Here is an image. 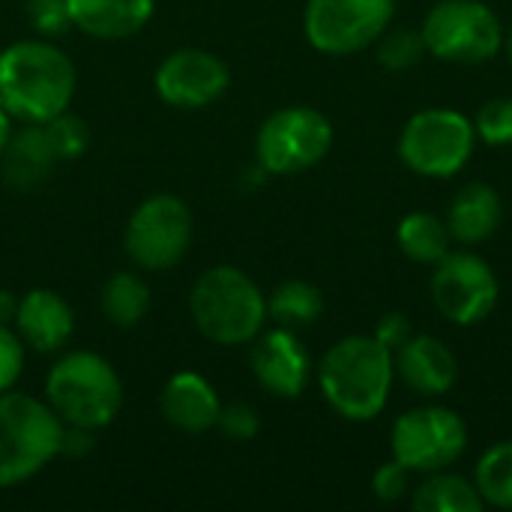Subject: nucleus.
Here are the masks:
<instances>
[{
    "instance_id": "f257e3e1",
    "label": "nucleus",
    "mask_w": 512,
    "mask_h": 512,
    "mask_svg": "<svg viewBox=\"0 0 512 512\" xmlns=\"http://www.w3.org/2000/svg\"><path fill=\"white\" fill-rule=\"evenodd\" d=\"M75 66L48 39H21L0 51V105L9 117L45 123L69 108Z\"/></svg>"
},
{
    "instance_id": "f03ea898",
    "label": "nucleus",
    "mask_w": 512,
    "mask_h": 512,
    "mask_svg": "<svg viewBox=\"0 0 512 512\" xmlns=\"http://www.w3.org/2000/svg\"><path fill=\"white\" fill-rule=\"evenodd\" d=\"M393 351L381 345L375 336H348L339 339L318 366L321 393L330 408L351 420L366 423L375 420L393 387Z\"/></svg>"
},
{
    "instance_id": "7ed1b4c3",
    "label": "nucleus",
    "mask_w": 512,
    "mask_h": 512,
    "mask_svg": "<svg viewBox=\"0 0 512 512\" xmlns=\"http://www.w3.org/2000/svg\"><path fill=\"white\" fill-rule=\"evenodd\" d=\"M45 396L66 426L96 432L120 414L123 384L105 357L93 351H72L48 372Z\"/></svg>"
},
{
    "instance_id": "20e7f679",
    "label": "nucleus",
    "mask_w": 512,
    "mask_h": 512,
    "mask_svg": "<svg viewBox=\"0 0 512 512\" xmlns=\"http://www.w3.org/2000/svg\"><path fill=\"white\" fill-rule=\"evenodd\" d=\"M189 309L195 327L216 345H246L258 339L267 300L258 285L237 267H210L198 276Z\"/></svg>"
},
{
    "instance_id": "39448f33",
    "label": "nucleus",
    "mask_w": 512,
    "mask_h": 512,
    "mask_svg": "<svg viewBox=\"0 0 512 512\" xmlns=\"http://www.w3.org/2000/svg\"><path fill=\"white\" fill-rule=\"evenodd\" d=\"M66 423L48 402L0 393V489L36 477L63 450Z\"/></svg>"
},
{
    "instance_id": "423d86ee",
    "label": "nucleus",
    "mask_w": 512,
    "mask_h": 512,
    "mask_svg": "<svg viewBox=\"0 0 512 512\" xmlns=\"http://www.w3.org/2000/svg\"><path fill=\"white\" fill-rule=\"evenodd\" d=\"M477 129L453 108H426L414 114L399 135L402 162L420 177H453L474 153Z\"/></svg>"
},
{
    "instance_id": "0eeeda50",
    "label": "nucleus",
    "mask_w": 512,
    "mask_h": 512,
    "mask_svg": "<svg viewBox=\"0 0 512 512\" xmlns=\"http://www.w3.org/2000/svg\"><path fill=\"white\" fill-rule=\"evenodd\" d=\"M426 51L447 63H486L504 45V27L483 0H441L423 21Z\"/></svg>"
},
{
    "instance_id": "6e6552de",
    "label": "nucleus",
    "mask_w": 512,
    "mask_h": 512,
    "mask_svg": "<svg viewBox=\"0 0 512 512\" xmlns=\"http://www.w3.org/2000/svg\"><path fill=\"white\" fill-rule=\"evenodd\" d=\"M330 144V120L309 105H291L261 123L255 153L267 174H297L318 165L330 153Z\"/></svg>"
},
{
    "instance_id": "1a4fd4ad",
    "label": "nucleus",
    "mask_w": 512,
    "mask_h": 512,
    "mask_svg": "<svg viewBox=\"0 0 512 512\" xmlns=\"http://www.w3.org/2000/svg\"><path fill=\"white\" fill-rule=\"evenodd\" d=\"M468 447V426L453 408L426 405L402 414L393 426V459L414 474L447 471Z\"/></svg>"
},
{
    "instance_id": "9d476101",
    "label": "nucleus",
    "mask_w": 512,
    "mask_h": 512,
    "mask_svg": "<svg viewBox=\"0 0 512 512\" xmlns=\"http://www.w3.org/2000/svg\"><path fill=\"white\" fill-rule=\"evenodd\" d=\"M396 0H309L303 27L309 42L333 57L369 48L393 21Z\"/></svg>"
},
{
    "instance_id": "9b49d317",
    "label": "nucleus",
    "mask_w": 512,
    "mask_h": 512,
    "mask_svg": "<svg viewBox=\"0 0 512 512\" xmlns=\"http://www.w3.org/2000/svg\"><path fill=\"white\" fill-rule=\"evenodd\" d=\"M192 243V213L177 195H153L126 225V255L141 270L174 267Z\"/></svg>"
},
{
    "instance_id": "f8f14e48",
    "label": "nucleus",
    "mask_w": 512,
    "mask_h": 512,
    "mask_svg": "<svg viewBox=\"0 0 512 512\" xmlns=\"http://www.w3.org/2000/svg\"><path fill=\"white\" fill-rule=\"evenodd\" d=\"M432 300L438 312L459 324H480L498 303V279L474 252H447L432 273Z\"/></svg>"
},
{
    "instance_id": "ddd939ff",
    "label": "nucleus",
    "mask_w": 512,
    "mask_h": 512,
    "mask_svg": "<svg viewBox=\"0 0 512 512\" xmlns=\"http://www.w3.org/2000/svg\"><path fill=\"white\" fill-rule=\"evenodd\" d=\"M231 84L228 66L201 48H180L156 69V93L174 108H204Z\"/></svg>"
},
{
    "instance_id": "4468645a",
    "label": "nucleus",
    "mask_w": 512,
    "mask_h": 512,
    "mask_svg": "<svg viewBox=\"0 0 512 512\" xmlns=\"http://www.w3.org/2000/svg\"><path fill=\"white\" fill-rule=\"evenodd\" d=\"M309 369V354L288 327L264 333L252 348V372L258 384L279 399L300 396L309 381Z\"/></svg>"
},
{
    "instance_id": "2eb2a0df",
    "label": "nucleus",
    "mask_w": 512,
    "mask_h": 512,
    "mask_svg": "<svg viewBox=\"0 0 512 512\" xmlns=\"http://www.w3.org/2000/svg\"><path fill=\"white\" fill-rule=\"evenodd\" d=\"M393 363L402 381L420 396H444L459 378V363L453 351L435 336H411L393 354Z\"/></svg>"
},
{
    "instance_id": "dca6fc26",
    "label": "nucleus",
    "mask_w": 512,
    "mask_h": 512,
    "mask_svg": "<svg viewBox=\"0 0 512 512\" xmlns=\"http://www.w3.org/2000/svg\"><path fill=\"white\" fill-rule=\"evenodd\" d=\"M15 327H18V336L36 351H57L72 336L75 315H72V306L57 291L36 288L18 300Z\"/></svg>"
},
{
    "instance_id": "f3484780",
    "label": "nucleus",
    "mask_w": 512,
    "mask_h": 512,
    "mask_svg": "<svg viewBox=\"0 0 512 512\" xmlns=\"http://www.w3.org/2000/svg\"><path fill=\"white\" fill-rule=\"evenodd\" d=\"M219 396L198 372H177L162 390V414L180 432H207L219 420Z\"/></svg>"
},
{
    "instance_id": "a211bd4d",
    "label": "nucleus",
    "mask_w": 512,
    "mask_h": 512,
    "mask_svg": "<svg viewBox=\"0 0 512 512\" xmlns=\"http://www.w3.org/2000/svg\"><path fill=\"white\" fill-rule=\"evenodd\" d=\"M3 180L15 189H36L51 180L54 165L60 162L51 150L42 123H27L18 132H9L3 150Z\"/></svg>"
},
{
    "instance_id": "6ab92c4d",
    "label": "nucleus",
    "mask_w": 512,
    "mask_h": 512,
    "mask_svg": "<svg viewBox=\"0 0 512 512\" xmlns=\"http://www.w3.org/2000/svg\"><path fill=\"white\" fill-rule=\"evenodd\" d=\"M66 6L72 24L96 39H126L153 15V0H66Z\"/></svg>"
},
{
    "instance_id": "aec40b11",
    "label": "nucleus",
    "mask_w": 512,
    "mask_h": 512,
    "mask_svg": "<svg viewBox=\"0 0 512 512\" xmlns=\"http://www.w3.org/2000/svg\"><path fill=\"white\" fill-rule=\"evenodd\" d=\"M504 219L501 195L489 183H468L456 192L450 213H447V228L450 237L462 246H474L489 240Z\"/></svg>"
},
{
    "instance_id": "412c9836",
    "label": "nucleus",
    "mask_w": 512,
    "mask_h": 512,
    "mask_svg": "<svg viewBox=\"0 0 512 512\" xmlns=\"http://www.w3.org/2000/svg\"><path fill=\"white\" fill-rule=\"evenodd\" d=\"M411 507L420 512H480L486 501L465 477L435 471L429 474V480L411 489Z\"/></svg>"
},
{
    "instance_id": "4be33fe9",
    "label": "nucleus",
    "mask_w": 512,
    "mask_h": 512,
    "mask_svg": "<svg viewBox=\"0 0 512 512\" xmlns=\"http://www.w3.org/2000/svg\"><path fill=\"white\" fill-rule=\"evenodd\" d=\"M402 252L417 264H438L450 252V228L435 213H408L396 231Z\"/></svg>"
},
{
    "instance_id": "5701e85b",
    "label": "nucleus",
    "mask_w": 512,
    "mask_h": 512,
    "mask_svg": "<svg viewBox=\"0 0 512 512\" xmlns=\"http://www.w3.org/2000/svg\"><path fill=\"white\" fill-rule=\"evenodd\" d=\"M324 312V297L315 285L309 282H300V279H291V282H282L270 300H267V315H273V321L279 327H309L321 318Z\"/></svg>"
},
{
    "instance_id": "b1692460",
    "label": "nucleus",
    "mask_w": 512,
    "mask_h": 512,
    "mask_svg": "<svg viewBox=\"0 0 512 512\" xmlns=\"http://www.w3.org/2000/svg\"><path fill=\"white\" fill-rule=\"evenodd\" d=\"M150 309V288L135 273H117L102 288V312L114 327H135Z\"/></svg>"
},
{
    "instance_id": "393cba45",
    "label": "nucleus",
    "mask_w": 512,
    "mask_h": 512,
    "mask_svg": "<svg viewBox=\"0 0 512 512\" xmlns=\"http://www.w3.org/2000/svg\"><path fill=\"white\" fill-rule=\"evenodd\" d=\"M474 486L480 498L498 510H512V441H501L477 462Z\"/></svg>"
},
{
    "instance_id": "a878e982",
    "label": "nucleus",
    "mask_w": 512,
    "mask_h": 512,
    "mask_svg": "<svg viewBox=\"0 0 512 512\" xmlns=\"http://www.w3.org/2000/svg\"><path fill=\"white\" fill-rule=\"evenodd\" d=\"M426 54V42H423V33L420 30H411V27H396V30H384L381 33V42H378V60L387 66V69H411L423 60Z\"/></svg>"
},
{
    "instance_id": "bb28decb",
    "label": "nucleus",
    "mask_w": 512,
    "mask_h": 512,
    "mask_svg": "<svg viewBox=\"0 0 512 512\" xmlns=\"http://www.w3.org/2000/svg\"><path fill=\"white\" fill-rule=\"evenodd\" d=\"M42 126H45V135H48L51 150H54L57 159H78L90 147V129H87V123L78 114H69V108L60 111L57 117L45 120Z\"/></svg>"
},
{
    "instance_id": "cd10ccee",
    "label": "nucleus",
    "mask_w": 512,
    "mask_h": 512,
    "mask_svg": "<svg viewBox=\"0 0 512 512\" xmlns=\"http://www.w3.org/2000/svg\"><path fill=\"white\" fill-rule=\"evenodd\" d=\"M474 129L486 144H512V96L489 99L477 111Z\"/></svg>"
},
{
    "instance_id": "c85d7f7f",
    "label": "nucleus",
    "mask_w": 512,
    "mask_h": 512,
    "mask_svg": "<svg viewBox=\"0 0 512 512\" xmlns=\"http://www.w3.org/2000/svg\"><path fill=\"white\" fill-rule=\"evenodd\" d=\"M216 426L231 438V441H252L261 429V417L252 405L246 402H231L228 408L219 411Z\"/></svg>"
},
{
    "instance_id": "c756f323",
    "label": "nucleus",
    "mask_w": 512,
    "mask_h": 512,
    "mask_svg": "<svg viewBox=\"0 0 512 512\" xmlns=\"http://www.w3.org/2000/svg\"><path fill=\"white\" fill-rule=\"evenodd\" d=\"M411 468L408 465H402L399 459H393V462H387V465H381L378 471H375V477H372V492L381 498V501H387V504H393V501H402L405 495H411Z\"/></svg>"
},
{
    "instance_id": "7c9ffc66",
    "label": "nucleus",
    "mask_w": 512,
    "mask_h": 512,
    "mask_svg": "<svg viewBox=\"0 0 512 512\" xmlns=\"http://www.w3.org/2000/svg\"><path fill=\"white\" fill-rule=\"evenodd\" d=\"M27 15L30 24L45 36H57L72 24L66 0H27Z\"/></svg>"
},
{
    "instance_id": "2f4dec72",
    "label": "nucleus",
    "mask_w": 512,
    "mask_h": 512,
    "mask_svg": "<svg viewBox=\"0 0 512 512\" xmlns=\"http://www.w3.org/2000/svg\"><path fill=\"white\" fill-rule=\"evenodd\" d=\"M21 369H24V345L6 324H0V393L12 390V384L21 378Z\"/></svg>"
},
{
    "instance_id": "473e14b6",
    "label": "nucleus",
    "mask_w": 512,
    "mask_h": 512,
    "mask_svg": "<svg viewBox=\"0 0 512 512\" xmlns=\"http://www.w3.org/2000/svg\"><path fill=\"white\" fill-rule=\"evenodd\" d=\"M411 336H414L411 321H408L405 315H399V312L384 315V318H381V324H378V330H375V339H378L381 345H387L393 354H396V351H399Z\"/></svg>"
},
{
    "instance_id": "72a5a7b5",
    "label": "nucleus",
    "mask_w": 512,
    "mask_h": 512,
    "mask_svg": "<svg viewBox=\"0 0 512 512\" xmlns=\"http://www.w3.org/2000/svg\"><path fill=\"white\" fill-rule=\"evenodd\" d=\"M93 450V438H90V429H78V426H66L63 429V450L66 456H84Z\"/></svg>"
},
{
    "instance_id": "f704fd0d",
    "label": "nucleus",
    "mask_w": 512,
    "mask_h": 512,
    "mask_svg": "<svg viewBox=\"0 0 512 512\" xmlns=\"http://www.w3.org/2000/svg\"><path fill=\"white\" fill-rule=\"evenodd\" d=\"M15 312H18V297L9 291H0V324L9 327V321H15Z\"/></svg>"
},
{
    "instance_id": "c9c22d12",
    "label": "nucleus",
    "mask_w": 512,
    "mask_h": 512,
    "mask_svg": "<svg viewBox=\"0 0 512 512\" xmlns=\"http://www.w3.org/2000/svg\"><path fill=\"white\" fill-rule=\"evenodd\" d=\"M6 138H9V114H6V108L0 105V150H3V144H6Z\"/></svg>"
},
{
    "instance_id": "e433bc0d",
    "label": "nucleus",
    "mask_w": 512,
    "mask_h": 512,
    "mask_svg": "<svg viewBox=\"0 0 512 512\" xmlns=\"http://www.w3.org/2000/svg\"><path fill=\"white\" fill-rule=\"evenodd\" d=\"M504 45H507V54H510V63H512V27L504 33Z\"/></svg>"
}]
</instances>
